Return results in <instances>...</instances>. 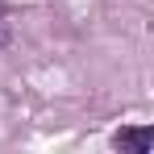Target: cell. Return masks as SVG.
I'll return each mask as SVG.
<instances>
[{"instance_id":"6da1fadb","label":"cell","mask_w":154,"mask_h":154,"mask_svg":"<svg viewBox=\"0 0 154 154\" xmlns=\"http://www.w3.org/2000/svg\"><path fill=\"white\" fill-rule=\"evenodd\" d=\"M112 146H117L121 154H150V150H154V129H150V125L117 129V133H112Z\"/></svg>"}]
</instances>
